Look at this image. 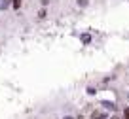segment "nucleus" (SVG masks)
<instances>
[{
  "instance_id": "f257e3e1",
  "label": "nucleus",
  "mask_w": 129,
  "mask_h": 119,
  "mask_svg": "<svg viewBox=\"0 0 129 119\" xmlns=\"http://www.w3.org/2000/svg\"><path fill=\"white\" fill-rule=\"evenodd\" d=\"M91 119H106V111H103V110L93 111V113H91Z\"/></svg>"
},
{
  "instance_id": "f03ea898",
  "label": "nucleus",
  "mask_w": 129,
  "mask_h": 119,
  "mask_svg": "<svg viewBox=\"0 0 129 119\" xmlns=\"http://www.w3.org/2000/svg\"><path fill=\"white\" fill-rule=\"evenodd\" d=\"M10 6V0H0V10H8Z\"/></svg>"
},
{
  "instance_id": "7ed1b4c3",
  "label": "nucleus",
  "mask_w": 129,
  "mask_h": 119,
  "mask_svg": "<svg viewBox=\"0 0 129 119\" xmlns=\"http://www.w3.org/2000/svg\"><path fill=\"white\" fill-rule=\"evenodd\" d=\"M12 6H13L15 10H19V8H21V0H12Z\"/></svg>"
},
{
  "instance_id": "20e7f679",
  "label": "nucleus",
  "mask_w": 129,
  "mask_h": 119,
  "mask_svg": "<svg viewBox=\"0 0 129 119\" xmlns=\"http://www.w3.org/2000/svg\"><path fill=\"white\" fill-rule=\"evenodd\" d=\"M103 106H105V108H108V110H114V108H116L112 102H103Z\"/></svg>"
},
{
  "instance_id": "39448f33",
  "label": "nucleus",
  "mask_w": 129,
  "mask_h": 119,
  "mask_svg": "<svg viewBox=\"0 0 129 119\" xmlns=\"http://www.w3.org/2000/svg\"><path fill=\"white\" fill-rule=\"evenodd\" d=\"M89 40H91V38H89V34H82V42H84V44H87Z\"/></svg>"
},
{
  "instance_id": "423d86ee",
  "label": "nucleus",
  "mask_w": 129,
  "mask_h": 119,
  "mask_svg": "<svg viewBox=\"0 0 129 119\" xmlns=\"http://www.w3.org/2000/svg\"><path fill=\"white\" fill-rule=\"evenodd\" d=\"M78 6H82V8H84V6H87V0H78Z\"/></svg>"
},
{
  "instance_id": "0eeeda50",
  "label": "nucleus",
  "mask_w": 129,
  "mask_h": 119,
  "mask_svg": "<svg viewBox=\"0 0 129 119\" xmlns=\"http://www.w3.org/2000/svg\"><path fill=\"white\" fill-rule=\"evenodd\" d=\"M123 119H129V108H125V110H123Z\"/></svg>"
},
{
  "instance_id": "6e6552de",
  "label": "nucleus",
  "mask_w": 129,
  "mask_h": 119,
  "mask_svg": "<svg viewBox=\"0 0 129 119\" xmlns=\"http://www.w3.org/2000/svg\"><path fill=\"white\" fill-rule=\"evenodd\" d=\"M64 119H74V117H70V115H67V117H64Z\"/></svg>"
}]
</instances>
